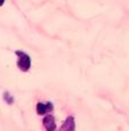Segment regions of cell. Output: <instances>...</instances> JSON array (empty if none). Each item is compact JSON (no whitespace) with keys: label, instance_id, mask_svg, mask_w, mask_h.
I'll list each match as a JSON object with an SVG mask.
<instances>
[{"label":"cell","instance_id":"1","mask_svg":"<svg viewBox=\"0 0 129 131\" xmlns=\"http://www.w3.org/2000/svg\"><path fill=\"white\" fill-rule=\"evenodd\" d=\"M15 54L17 55L18 59H17V66L22 72H27L31 67V58L27 54L21 51V50H16Z\"/></svg>","mask_w":129,"mask_h":131},{"label":"cell","instance_id":"2","mask_svg":"<svg viewBox=\"0 0 129 131\" xmlns=\"http://www.w3.org/2000/svg\"><path fill=\"white\" fill-rule=\"evenodd\" d=\"M53 111V104L50 102L48 103H38L37 104V112L39 115H45L46 113H49Z\"/></svg>","mask_w":129,"mask_h":131},{"label":"cell","instance_id":"3","mask_svg":"<svg viewBox=\"0 0 129 131\" xmlns=\"http://www.w3.org/2000/svg\"><path fill=\"white\" fill-rule=\"evenodd\" d=\"M44 125L48 131H53L56 129V123H55V119L53 115H47L44 119Z\"/></svg>","mask_w":129,"mask_h":131},{"label":"cell","instance_id":"4","mask_svg":"<svg viewBox=\"0 0 129 131\" xmlns=\"http://www.w3.org/2000/svg\"><path fill=\"white\" fill-rule=\"evenodd\" d=\"M75 129V125H74V117L73 116H67L66 120H65L64 124L61 127V131H64V130H67V131H73Z\"/></svg>","mask_w":129,"mask_h":131},{"label":"cell","instance_id":"5","mask_svg":"<svg viewBox=\"0 0 129 131\" xmlns=\"http://www.w3.org/2000/svg\"><path fill=\"white\" fill-rule=\"evenodd\" d=\"M4 99H5V102L7 103V104H9V105H12L13 103H14V98H13V96L9 94V92H5L4 94Z\"/></svg>","mask_w":129,"mask_h":131},{"label":"cell","instance_id":"6","mask_svg":"<svg viewBox=\"0 0 129 131\" xmlns=\"http://www.w3.org/2000/svg\"><path fill=\"white\" fill-rule=\"evenodd\" d=\"M4 4H5V0H0V7H1Z\"/></svg>","mask_w":129,"mask_h":131}]
</instances>
